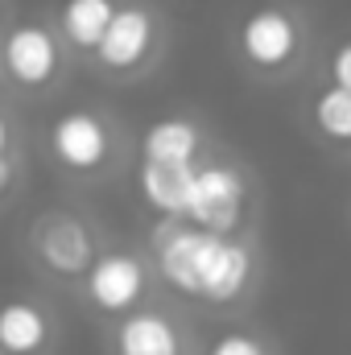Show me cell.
Here are the masks:
<instances>
[{
    "label": "cell",
    "instance_id": "cell-14",
    "mask_svg": "<svg viewBox=\"0 0 351 355\" xmlns=\"http://www.w3.org/2000/svg\"><path fill=\"white\" fill-rule=\"evenodd\" d=\"M310 116H314V128L327 137V141H335V145H351V91L343 87H323L314 95V107H310Z\"/></svg>",
    "mask_w": 351,
    "mask_h": 355
},
{
    "label": "cell",
    "instance_id": "cell-7",
    "mask_svg": "<svg viewBox=\"0 0 351 355\" xmlns=\"http://www.w3.org/2000/svg\"><path fill=\"white\" fill-rule=\"evenodd\" d=\"M153 50H157V17L145 4H116L91 58L103 75H132L153 58Z\"/></svg>",
    "mask_w": 351,
    "mask_h": 355
},
{
    "label": "cell",
    "instance_id": "cell-17",
    "mask_svg": "<svg viewBox=\"0 0 351 355\" xmlns=\"http://www.w3.org/2000/svg\"><path fill=\"white\" fill-rule=\"evenodd\" d=\"M17 174H21V162L17 157H0V198L17 186Z\"/></svg>",
    "mask_w": 351,
    "mask_h": 355
},
{
    "label": "cell",
    "instance_id": "cell-15",
    "mask_svg": "<svg viewBox=\"0 0 351 355\" xmlns=\"http://www.w3.org/2000/svg\"><path fill=\"white\" fill-rule=\"evenodd\" d=\"M203 355H273V352H268V343H264L261 335H252V331H223V335L211 339V347Z\"/></svg>",
    "mask_w": 351,
    "mask_h": 355
},
{
    "label": "cell",
    "instance_id": "cell-6",
    "mask_svg": "<svg viewBox=\"0 0 351 355\" xmlns=\"http://www.w3.org/2000/svg\"><path fill=\"white\" fill-rule=\"evenodd\" d=\"M244 202H248V186L232 166H219V162L194 166L182 219L190 227H203L215 236H236V227L244 219Z\"/></svg>",
    "mask_w": 351,
    "mask_h": 355
},
{
    "label": "cell",
    "instance_id": "cell-8",
    "mask_svg": "<svg viewBox=\"0 0 351 355\" xmlns=\"http://www.w3.org/2000/svg\"><path fill=\"white\" fill-rule=\"evenodd\" d=\"M108 355H194L186 327L162 306H137L108 331Z\"/></svg>",
    "mask_w": 351,
    "mask_h": 355
},
{
    "label": "cell",
    "instance_id": "cell-10",
    "mask_svg": "<svg viewBox=\"0 0 351 355\" xmlns=\"http://www.w3.org/2000/svg\"><path fill=\"white\" fill-rule=\"evenodd\" d=\"M58 314L42 297H4L0 302V355H54Z\"/></svg>",
    "mask_w": 351,
    "mask_h": 355
},
{
    "label": "cell",
    "instance_id": "cell-13",
    "mask_svg": "<svg viewBox=\"0 0 351 355\" xmlns=\"http://www.w3.org/2000/svg\"><path fill=\"white\" fill-rule=\"evenodd\" d=\"M190 170L194 166H157V162H141L137 186L145 207H153L162 219H182L186 211V190H190Z\"/></svg>",
    "mask_w": 351,
    "mask_h": 355
},
{
    "label": "cell",
    "instance_id": "cell-3",
    "mask_svg": "<svg viewBox=\"0 0 351 355\" xmlns=\"http://www.w3.org/2000/svg\"><path fill=\"white\" fill-rule=\"evenodd\" d=\"M46 153L62 174L95 178L116 157V128L95 107H62L46 124Z\"/></svg>",
    "mask_w": 351,
    "mask_h": 355
},
{
    "label": "cell",
    "instance_id": "cell-18",
    "mask_svg": "<svg viewBox=\"0 0 351 355\" xmlns=\"http://www.w3.org/2000/svg\"><path fill=\"white\" fill-rule=\"evenodd\" d=\"M0 157H17V132L4 112H0Z\"/></svg>",
    "mask_w": 351,
    "mask_h": 355
},
{
    "label": "cell",
    "instance_id": "cell-16",
    "mask_svg": "<svg viewBox=\"0 0 351 355\" xmlns=\"http://www.w3.org/2000/svg\"><path fill=\"white\" fill-rule=\"evenodd\" d=\"M331 79H335V87L351 91V42H343V46L331 54Z\"/></svg>",
    "mask_w": 351,
    "mask_h": 355
},
{
    "label": "cell",
    "instance_id": "cell-9",
    "mask_svg": "<svg viewBox=\"0 0 351 355\" xmlns=\"http://www.w3.org/2000/svg\"><path fill=\"white\" fill-rule=\"evenodd\" d=\"M302 50V29L298 21L277 8V4H261L240 21V54L261 67V71H277L285 62H293V54Z\"/></svg>",
    "mask_w": 351,
    "mask_h": 355
},
{
    "label": "cell",
    "instance_id": "cell-11",
    "mask_svg": "<svg viewBox=\"0 0 351 355\" xmlns=\"http://www.w3.org/2000/svg\"><path fill=\"white\" fill-rule=\"evenodd\" d=\"M198 149H203V132L190 116H162L141 137V162H157V166H194Z\"/></svg>",
    "mask_w": 351,
    "mask_h": 355
},
{
    "label": "cell",
    "instance_id": "cell-1",
    "mask_svg": "<svg viewBox=\"0 0 351 355\" xmlns=\"http://www.w3.org/2000/svg\"><path fill=\"white\" fill-rule=\"evenodd\" d=\"M153 272L182 297L207 306L240 302L257 281V257L236 236L190 227L186 219H162L149 236Z\"/></svg>",
    "mask_w": 351,
    "mask_h": 355
},
{
    "label": "cell",
    "instance_id": "cell-12",
    "mask_svg": "<svg viewBox=\"0 0 351 355\" xmlns=\"http://www.w3.org/2000/svg\"><path fill=\"white\" fill-rule=\"evenodd\" d=\"M112 12H116V0H62V8L54 17V33H58L62 46L91 54L99 46Z\"/></svg>",
    "mask_w": 351,
    "mask_h": 355
},
{
    "label": "cell",
    "instance_id": "cell-4",
    "mask_svg": "<svg viewBox=\"0 0 351 355\" xmlns=\"http://www.w3.org/2000/svg\"><path fill=\"white\" fill-rule=\"evenodd\" d=\"M149 285H153V265L141 257V252H128V248H103L95 252L91 268L79 281V293L95 314L103 318H124L132 314L137 306H145L149 297Z\"/></svg>",
    "mask_w": 351,
    "mask_h": 355
},
{
    "label": "cell",
    "instance_id": "cell-2",
    "mask_svg": "<svg viewBox=\"0 0 351 355\" xmlns=\"http://www.w3.org/2000/svg\"><path fill=\"white\" fill-rule=\"evenodd\" d=\"M0 75L21 95H46L67 75V46L58 42L54 25L17 21L0 37Z\"/></svg>",
    "mask_w": 351,
    "mask_h": 355
},
{
    "label": "cell",
    "instance_id": "cell-5",
    "mask_svg": "<svg viewBox=\"0 0 351 355\" xmlns=\"http://www.w3.org/2000/svg\"><path fill=\"white\" fill-rule=\"evenodd\" d=\"M95 252V232L75 211H42L29 223V257L54 281H83Z\"/></svg>",
    "mask_w": 351,
    "mask_h": 355
}]
</instances>
